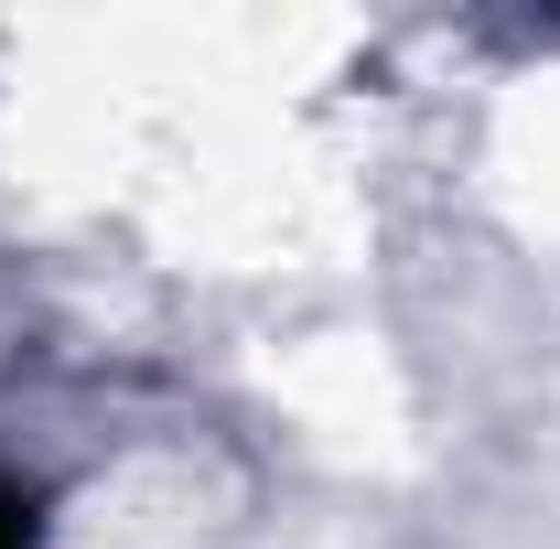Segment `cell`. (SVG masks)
Masks as SVG:
<instances>
[{"instance_id":"cell-1","label":"cell","mask_w":560,"mask_h":549,"mask_svg":"<svg viewBox=\"0 0 560 549\" xmlns=\"http://www.w3.org/2000/svg\"><path fill=\"white\" fill-rule=\"evenodd\" d=\"M0 549H33V495L22 484H0Z\"/></svg>"}]
</instances>
